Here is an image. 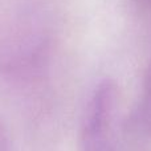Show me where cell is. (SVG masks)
Wrapping results in <instances>:
<instances>
[{
  "instance_id": "cell-1",
  "label": "cell",
  "mask_w": 151,
  "mask_h": 151,
  "mask_svg": "<svg viewBox=\"0 0 151 151\" xmlns=\"http://www.w3.org/2000/svg\"><path fill=\"white\" fill-rule=\"evenodd\" d=\"M113 101L109 93L94 99L82 125L78 151H114Z\"/></svg>"
}]
</instances>
